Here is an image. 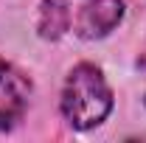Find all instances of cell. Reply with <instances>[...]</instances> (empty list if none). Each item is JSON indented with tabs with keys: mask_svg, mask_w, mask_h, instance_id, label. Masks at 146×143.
<instances>
[{
	"mask_svg": "<svg viewBox=\"0 0 146 143\" xmlns=\"http://www.w3.org/2000/svg\"><path fill=\"white\" fill-rule=\"evenodd\" d=\"M112 109V90L96 65H76L62 90V112L76 129L98 126Z\"/></svg>",
	"mask_w": 146,
	"mask_h": 143,
	"instance_id": "cell-1",
	"label": "cell"
},
{
	"mask_svg": "<svg viewBox=\"0 0 146 143\" xmlns=\"http://www.w3.org/2000/svg\"><path fill=\"white\" fill-rule=\"evenodd\" d=\"M28 95H31L28 79L17 68L0 62V129H9L23 118L28 107Z\"/></svg>",
	"mask_w": 146,
	"mask_h": 143,
	"instance_id": "cell-2",
	"label": "cell"
},
{
	"mask_svg": "<svg viewBox=\"0 0 146 143\" xmlns=\"http://www.w3.org/2000/svg\"><path fill=\"white\" fill-rule=\"evenodd\" d=\"M124 17V0H87L76 20V31L82 39L107 36Z\"/></svg>",
	"mask_w": 146,
	"mask_h": 143,
	"instance_id": "cell-3",
	"label": "cell"
},
{
	"mask_svg": "<svg viewBox=\"0 0 146 143\" xmlns=\"http://www.w3.org/2000/svg\"><path fill=\"white\" fill-rule=\"evenodd\" d=\"M70 28V6L68 0H45L39 6V20H36V31L45 39H59Z\"/></svg>",
	"mask_w": 146,
	"mask_h": 143,
	"instance_id": "cell-4",
	"label": "cell"
}]
</instances>
